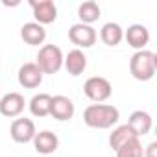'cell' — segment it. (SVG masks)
<instances>
[{
  "label": "cell",
  "mask_w": 157,
  "mask_h": 157,
  "mask_svg": "<svg viewBox=\"0 0 157 157\" xmlns=\"http://www.w3.org/2000/svg\"><path fill=\"white\" fill-rule=\"evenodd\" d=\"M157 70V56L151 50H139L129 59V72L137 82H150Z\"/></svg>",
  "instance_id": "7a4b0ae2"
},
{
  "label": "cell",
  "mask_w": 157,
  "mask_h": 157,
  "mask_svg": "<svg viewBox=\"0 0 157 157\" xmlns=\"http://www.w3.org/2000/svg\"><path fill=\"white\" fill-rule=\"evenodd\" d=\"M155 151H157V142H150L144 150V157H155Z\"/></svg>",
  "instance_id": "44dd1931"
},
{
  "label": "cell",
  "mask_w": 157,
  "mask_h": 157,
  "mask_svg": "<svg viewBox=\"0 0 157 157\" xmlns=\"http://www.w3.org/2000/svg\"><path fill=\"white\" fill-rule=\"evenodd\" d=\"M120 120V111L111 104H91L83 111V122L94 129H109Z\"/></svg>",
  "instance_id": "6da1fadb"
},
{
  "label": "cell",
  "mask_w": 157,
  "mask_h": 157,
  "mask_svg": "<svg viewBox=\"0 0 157 157\" xmlns=\"http://www.w3.org/2000/svg\"><path fill=\"white\" fill-rule=\"evenodd\" d=\"M63 52L57 44H44L39 48L35 57V65L41 68L43 74H57L63 67Z\"/></svg>",
  "instance_id": "3957f363"
},
{
  "label": "cell",
  "mask_w": 157,
  "mask_h": 157,
  "mask_svg": "<svg viewBox=\"0 0 157 157\" xmlns=\"http://www.w3.org/2000/svg\"><path fill=\"white\" fill-rule=\"evenodd\" d=\"M133 137H137V135L131 131V128H129L128 124H122V126L115 128L113 133L109 135V146H111L113 150H118L124 142H128V140L133 139Z\"/></svg>",
  "instance_id": "ffe728a7"
},
{
  "label": "cell",
  "mask_w": 157,
  "mask_h": 157,
  "mask_svg": "<svg viewBox=\"0 0 157 157\" xmlns=\"http://www.w3.org/2000/svg\"><path fill=\"white\" fill-rule=\"evenodd\" d=\"M83 93H85V96L91 102L102 104V102H105V100L111 98L113 85H111V82L107 80V78H104V76H93V78H89V80L85 82Z\"/></svg>",
  "instance_id": "277c9868"
},
{
  "label": "cell",
  "mask_w": 157,
  "mask_h": 157,
  "mask_svg": "<svg viewBox=\"0 0 157 157\" xmlns=\"http://www.w3.org/2000/svg\"><path fill=\"white\" fill-rule=\"evenodd\" d=\"M63 67L67 68V72L70 76H80L83 74V70L87 68V56L82 50H70L65 57H63Z\"/></svg>",
  "instance_id": "5bb4252c"
},
{
  "label": "cell",
  "mask_w": 157,
  "mask_h": 157,
  "mask_svg": "<svg viewBox=\"0 0 157 157\" xmlns=\"http://www.w3.org/2000/svg\"><path fill=\"white\" fill-rule=\"evenodd\" d=\"M100 13H102V10H100V6L94 2V0H87V2L80 4V8H78L80 22L82 24H89V26L100 19Z\"/></svg>",
  "instance_id": "ac0fdd59"
},
{
  "label": "cell",
  "mask_w": 157,
  "mask_h": 157,
  "mask_svg": "<svg viewBox=\"0 0 157 157\" xmlns=\"http://www.w3.org/2000/svg\"><path fill=\"white\" fill-rule=\"evenodd\" d=\"M74 102L68 96L57 94L52 96V105H50V117H54L59 122H67L74 117Z\"/></svg>",
  "instance_id": "30bf717a"
},
{
  "label": "cell",
  "mask_w": 157,
  "mask_h": 157,
  "mask_svg": "<svg viewBox=\"0 0 157 157\" xmlns=\"http://www.w3.org/2000/svg\"><path fill=\"white\" fill-rule=\"evenodd\" d=\"M43 72L41 68L35 65V63H24L21 68H19V83L24 87V89H37L41 83H43Z\"/></svg>",
  "instance_id": "9c48e42d"
},
{
  "label": "cell",
  "mask_w": 157,
  "mask_h": 157,
  "mask_svg": "<svg viewBox=\"0 0 157 157\" xmlns=\"http://www.w3.org/2000/svg\"><path fill=\"white\" fill-rule=\"evenodd\" d=\"M151 115L139 109V111H133L128 118V126L131 128V131L137 135V137H144L151 131Z\"/></svg>",
  "instance_id": "4fadbf2b"
},
{
  "label": "cell",
  "mask_w": 157,
  "mask_h": 157,
  "mask_svg": "<svg viewBox=\"0 0 157 157\" xmlns=\"http://www.w3.org/2000/svg\"><path fill=\"white\" fill-rule=\"evenodd\" d=\"M30 8L33 11L35 22L41 26L52 24L57 19V6L52 0H30Z\"/></svg>",
  "instance_id": "52a82bcc"
},
{
  "label": "cell",
  "mask_w": 157,
  "mask_h": 157,
  "mask_svg": "<svg viewBox=\"0 0 157 157\" xmlns=\"http://www.w3.org/2000/svg\"><path fill=\"white\" fill-rule=\"evenodd\" d=\"M37 129H35V124L32 118H15L11 122V128H10V135L15 142L19 144H28L33 140Z\"/></svg>",
  "instance_id": "8992f818"
},
{
  "label": "cell",
  "mask_w": 157,
  "mask_h": 157,
  "mask_svg": "<svg viewBox=\"0 0 157 157\" xmlns=\"http://www.w3.org/2000/svg\"><path fill=\"white\" fill-rule=\"evenodd\" d=\"M124 39L137 52L139 50H146V44L150 43V32H148V28L144 24H131L124 32Z\"/></svg>",
  "instance_id": "8fae6325"
},
{
  "label": "cell",
  "mask_w": 157,
  "mask_h": 157,
  "mask_svg": "<svg viewBox=\"0 0 157 157\" xmlns=\"http://www.w3.org/2000/svg\"><path fill=\"white\" fill-rule=\"evenodd\" d=\"M21 37L26 44L30 46H39L44 43L46 39V30L44 26L37 24V22H26L22 28H21Z\"/></svg>",
  "instance_id": "9a60e30c"
},
{
  "label": "cell",
  "mask_w": 157,
  "mask_h": 157,
  "mask_svg": "<svg viewBox=\"0 0 157 157\" xmlns=\"http://www.w3.org/2000/svg\"><path fill=\"white\" fill-rule=\"evenodd\" d=\"M117 157H144V148L139 137L129 139L128 142H124L118 150H115Z\"/></svg>",
  "instance_id": "d6986e66"
},
{
  "label": "cell",
  "mask_w": 157,
  "mask_h": 157,
  "mask_svg": "<svg viewBox=\"0 0 157 157\" xmlns=\"http://www.w3.org/2000/svg\"><path fill=\"white\" fill-rule=\"evenodd\" d=\"M32 142H33L35 151H37V153H43V155H50V153H54V151L59 148V139H57V135L52 133V131H48V129L35 133V137H33Z\"/></svg>",
  "instance_id": "7c38bea8"
},
{
  "label": "cell",
  "mask_w": 157,
  "mask_h": 157,
  "mask_svg": "<svg viewBox=\"0 0 157 157\" xmlns=\"http://www.w3.org/2000/svg\"><path fill=\"white\" fill-rule=\"evenodd\" d=\"M26 107V100L21 93H8L0 98V115L8 118H17Z\"/></svg>",
  "instance_id": "ba28073f"
},
{
  "label": "cell",
  "mask_w": 157,
  "mask_h": 157,
  "mask_svg": "<svg viewBox=\"0 0 157 157\" xmlns=\"http://www.w3.org/2000/svg\"><path fill=\"white\" fill-rule=\"evenodd\" d=\"M50 105H52V96L46 94V93H39V94H35V96L30 100V104H28L30 113H32L33 117H39V118L50 115Z\"/></svg>",
  "instance_id": "e0dca14e"
},
{
  "label": "cell",
  "mask_w": 157,
  "mask_h": 157,
  "mask_svg": "<svg viewBox=\"0 0 157 157\" xmlns=\"http://www.w3.org/2000/svg\"><path fill=\"white\" fill-rule=\"evenodd\" d=\"M96 30L89 24H82V22H76L70 26L68 30V39L72 44L78 46V50L80 48H91L94 43H96Z\"/></svg>",
  "instance_id": "5b68a950"
},
{
  "label": "cell",
  "mask_w": 157,
  "mask_h": 157,
  "mask_svg": "<svg viewBox=\"0 0 157 157\" xmlns=\"http://www.w3.org/2000/svg\"><path fill=\"white\" fill-rule=\"evenodd\" d=\"M100 39L107 46H118L124 39V30L117 22H105L100 30Z\"/></svg>",
  "instance_id": "2e32d148"
}]
</instances>
